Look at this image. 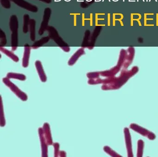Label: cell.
I'll return each instance as SVG.
<instances>
[{
    "instance_id": "cell-1",
    "label": "cell",
    "mask_w": 158,
    "mask_h": 157,
    "mask_svg": "<svg viewBox=\"0 0 158 157\" xmlns=\"http://www.w3.org/2000/svg\"><path fill=\"white\" fill-rule=\"evenodd\" d=\"M15 3L17 4L19 6L27 9L28 11L32 12H37L38 10V8L35 6L31 4L30 3L24 1V0H11Z\"/></svg>"
},
{
    "instance_id": "cell-2",
    "label": "cell",
    "mask_w": 158,
    "mask_h": 157,
    "mask_svg": "<svg viewBox=\"0 0 158 157\" xmlns=\"http://www.w3.org/2000/svg\"><path fill=\"white\" fill-rule=\"evenodd\" d=\"M51 13V10L50 8H47L44 11V17H43V21L42 22V26H43L41 29L40 30V35H42L44 30H46V27H47V25H48V22L49 21Z\"/></svg>"
},
{
    "instance_id": "cell-3",
    "label": "cell",
    "mask_w": 158,
    "mask_h": 157,
    "mask_svg": "<svg viewBox=\"0 0 158 157\" xmlns=\"http://www.w3.org/2000/svg\"><path fill=\"white\" fill-rule=\"evenodd\" d=\"M1 2L3 7L6 8H9L10 7V0H1Z\"/></svg>"
},
{
    "instance_id": "cell-4",
    "label": "cell",
    "mask_w": 158,
    "mask_h": 157,
    "mask_svg": "<svg viewBox=\"0 0 158 157\" xmlns=\"http://www.w3.org/2000/svg\"><path fill=\"white\" fill-rule=\"evenodd\" d=\"M40 1L45 2L46 3H50L51 2V0H40Z\"/></svg>"
},
{
    "instance_id": "cell-5",
    "label": "cell",
    "mask_w": 158,
    "mask_h": 157,
    "mask_svg": "<svg viewBox=\"0 0 158 157\" xmlns=\"http://www.w3.org/2000/svg\"><path fill=\"white\" fill-rule=\"evenodd\" d=\"M56 1H60V0H56Z\"/></svg>"
},
{
    "instance_id": "cell-6",
    "label": "cell",
    "mask_w": 158,
    "mask_h": 157,
    "mask_svg": "<svg viewBox=\"0 0 158 157\" xmlns=\"http://www.w3.org/2000/svg\"><path fill=\"white\" fill-rule=\"evenodd\" d=\"M66 1H69V0H66Z\"/></svg>"
}]
</instances>
